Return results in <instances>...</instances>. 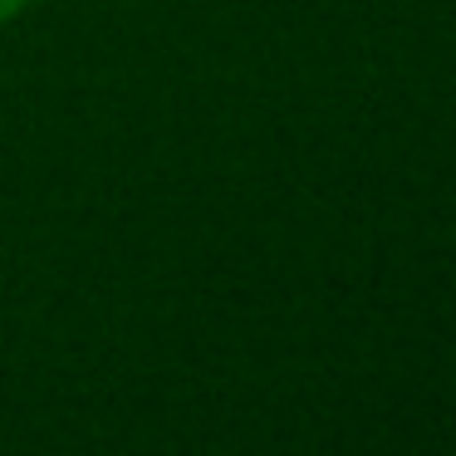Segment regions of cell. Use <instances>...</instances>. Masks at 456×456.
I'll return each instance as SVG.
<instances>
[{
    "mask_svg": "<svg viewBox=\"0 0 456 456\" xmlns=\"http://www.w3.org/2000/svg\"><path fill=\"white\" fill-rule=\"evenodd\" d=\"M25 11V0H0V25L11 20V15H20Z\"/></svg>",
    "mask_w": 456,
    "mask_h": 456,
    "instance_id": "1",
    "label": "cell"
}]
</instances>
